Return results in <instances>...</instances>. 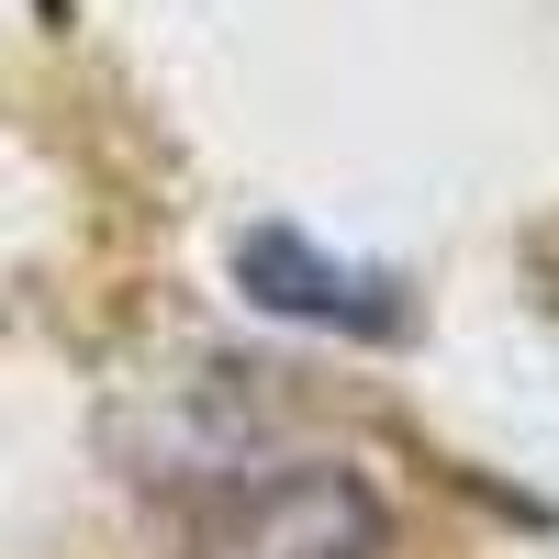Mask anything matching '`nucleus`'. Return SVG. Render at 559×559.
I'll list each match as a JSON object with an SVG mask.
<instances>
[{"mask_svg": "<svg viewBox=\"0 0 559 559\" xmlns=\"http://www.w3.org/2000/svg\"><path fill=\"white\" fill-rule=\"evenodd\" d=\"M526 280H537V302L559 313V213L537 224V236H526Z\"/></svg>", "mask_w": 559, "mask_h": 559, "instance_id": "obj_3", "label": "nucleus"}, {"mask_svg": "<svg viewBox=\"0 0 559 559\" xmlns=\"http://www.w3.org/2000/svg\"><path fill=\"white\" fill-rule=\"evenodd\" d=\"M236 292L280 324H313V336H358V347H392L414 302H403V280L392 269H358L336 258L324 236H302V224H247L236 236Z\"/></svg>", "mask_w": 559, "mask_h": 559, "instance_id": "obj_2", "label": "nucleus"}, {"mask_svg": "<svg viewBox=\"0 0 559 559\" xmlns=\"http://www.w3.org/2000/svg\"><path fill=\"white\" fill-rule=\"evenodd\" d=\"M179 559H392V503L358 459H258L202 503Z\"/></svg>", "mask_w": 559, "mask_h": 559, "instance_id": "obj_1", "label": "nucleus"}]
</instances>
